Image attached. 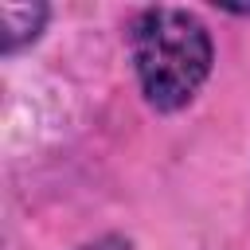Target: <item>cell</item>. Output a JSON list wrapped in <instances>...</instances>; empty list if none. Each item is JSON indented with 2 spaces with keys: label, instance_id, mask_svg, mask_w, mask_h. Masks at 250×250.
Segmentation results:
<instances>
[{
  "label": "cell",
  "instance_id": "cell-1",
  "mask_svg": "<svg viewBox=\"0 0 250 250\" xmlns=\"http://www.w3.org/2000/svg\"><path fill=\"white\" fill-rule=\"evenodd\" d=\"M129 62L148 109H188L215 70V39L188 8H141L129 23Z\"/></svg>",
  "mask_w": 250,
  "mask_h": 250
},
{
  "label": "cell",
  "instance_id": "cell-2",
  "mask_svg": "<svg viewBox=\"0 0 250 250\" xmlns=\"http://www.w3.org/2000/svg\"><path fill=\"white\" fill-rule=\"evenodd\" d=\"M0 20H4V55H20L43 35L51 8L47 4H4Z\"/></svg>",
  "mask_w": 250,
  "mask_h": 250
},
{
  "label": "cell",
  "instance_id": "cell-3",
  "mask_svg": "<svg viewBox=\"0 0 250 250\" xmlns=\"http://www.w3.org/2000/svg\"><path fill=\"white\" fill-rule=\"evenodd\" d=\"M74 250H133V238L117 234V230H105V234H98V238H90V242H82Z\"/></svg>",
  "mask_w": 250,
  "mask_h": 250
}]
</instances>
